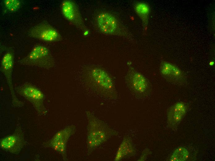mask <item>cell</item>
<instances>
[{
  "label": "cell",
  "instance_id": "cell-14",
  "mask_svg": "<svg viewBox=\"0 0 215 161\" xmlns=\"http://www.w3.org/2000/svg\"><path fill=\"white\" fill-rule=\"evenodd\" d=\"M135 11L141 19L144 28L145 30L147 24L148 16L149 12V8L146 4L139 2L135 7Z\"/></svg>",
  "mask_w": 215,
  "mask_h": 161
},
{
  "label": "cell",
  "instance_id": "cell-9",
  "mask_svg": "<svg viewBox=\"0 0 215 161\" xmlns=\"http://www.w3.org/2000/svg\"><path fill=\"white\" fill-rule=\"evenodd\" d=\"M61 9L64 17L70 22L82 26V22L75 4L70 0H64L62 3Z\"/></svg>",
  "mask_w": 215,
  "mask_h": 161
},
{
  "label": "cell",
  "instance_id": "cell-10",
  "mask_svg": "<svg viewBox=\"0 0 215 161\" xmlns=\"http://www.w3.org/2000/svg\"><path fill=\"white\" fill-rule=\"evenodd\" d=\"M129 85L135 91L144 93L148 87V83L145 77L141 73L134 70L130 71L127 76Z\"/></svg>",
  "mask_w": 215,
  "mask_h": 161
},
{
  "label": "cell",
  "instance_id": "cell-11",
  "mask_svg": "<svg viewBox=\"0 0 215 161\" xmlns=\"http://www.w3.org/2000/svg\"><path fill=\"white\" fill-rule=\"evenodd\" d=\"M161 73L164 77L173 81H178L182 79V73L179 68L169 63H162L160 68Z\"/></svg>",
  "mask_w": 215,
  "mask_h": 161
},
{
  "label": "cell",
  "instance_id": "cell-8",
  "mask_svg": "<svg viewBox=\"0 0 215 161\" xmlns=\"http://www.w3.org/2000/svg\"><path fill=\"white\" fill-rule=\"evenodd\" d=\"M14 62L13 52L12 50H10L5 53L1 60V69L6 78L12 94L14 98V93L12 78Z\"/></svg>",
  "mask_w": 215,
  "mask_h": 161
},
{
  "label": "cell",
  "instance_id": "cell-12",
  "mask_svg": "<svg viewBox=\"0 0 215 161\" xmlns=\"http://www.w3.org/2000/svg\"><path fill=\"white\" fill-rule=\"evenodd\" d=\"M186 111V106L183 103H177L172 107L169 112L168 115L169 120H172V122L174 124L178 123Z\"/></svg>",
  "mask_w": 215,
  "mask_h": 161
},
{
  "label": "cell",
  "instance_id": "cell-5",
  "mask_svg": "<svg viewBox=\"0 0 215 161\" xmlns=\"http://www.w3.org/2000/svg\"><path fill=\"white\" fill-rule=\"evenodd\" d=\"M28 35L32 37L48 42L58 41L61 39L60 34L56 29L45 23L34 26L28 31Z\"/></svg>",
  "mask_w": 215,
  "mask_h": 161
},
{
  "label": "cell",
  "instance_id": "cell-2",
  "mask_svg": "<svg viewBox=\"0 0 215 161\" xmlns=\"http://www.w3.org/2000/svg\"><path fill=\"white\" fill-rule=\"evenodd\" d=\"M18 63L23 65L48 68L53 66V60L47 48L37 45L26 56L19 60Z\"/></svg>",
  "mask_w": 215,
  "mask_h": 161
},
{
  "label": "cell",
  "instance_id": "cell-15",
  "mask_svg": "<svg viewBox=\"0 0 215 161\" xmlns=\"http://www.w3.org/2000/svg\"><path fill=\"white\" fill-rule=\"evenodd\" d=\"M188 152L183 147H181L175 150L171 156L170 161H182L185 160L188 157Z\"/></svg>",
  "mask_w": 215,
  "mask_h": 161
},
{
  "label": "cell",
  "instance_id": "cell-7",
  "mask_svg": "<svg viewBox=\"0 0 215 161\" xmlns=\"http://www.w3.org/2000/svg\"><path fill=\"white\" fill-rule=\"evenodd\" d=\"M91 75L95 82L103 93L109 94L114 93L113 82L105 71L99 68H95L92 71Z\"/></svg>",
  "mask_w": 215,
  "mask_h": 161
},
{
  "label": "cell",
  "instance_id": "cell-16",
  "mask_svg": "<svg viewBox=\"0 0 215 161\" xmlns=\"http://www.w3.org/2000/svg\"><path fill=\"white\" fill-rule=\"evenodd\" d=\"M17 140V137L15 135L7 136L1 140L0 146L4 149H11L16 145Z\"/></svg>",
  "mask_w": 215,
  "mask_h": 161
},
{
  "label": "cell",
  "instance_id": "cell-6",
  "mask_svg": "<svg viewBox=\"0 0 215 161\" xmlns=\"http://www.w3.org/2000/svg\"><path fill=\"white\" fill-rule=\"evenodd\" d=\"M75 126L70 125L57 133L52 138L50 145L54 150L65 156L66 143L71 134L74 132Z\"/></svg>",
  "mask_w": 215,
  "mask_h": 161
},
{
  "label": "cell",
  "instance_id": "cell-4",
  "mask_svg": "<svg viewBox=\"0 0 215 161\" xmlns=\"http://www.w3.org/2000/svg\"><path fill=\"white\" fill-rule=\"evenodd\" d=\"M16 89L19 94L33 104L37 111L45 112L43 103L44 96L39 89L29 83L21 85Z\"/></svg>",
  "mask_w": 215,
  "mask_h": 161
},
{
  "label": "cell",
  "instance_id": "cell-1",
  "mask_svg": "<svg viewBox=\"0 0 215 161\" xmlns=\"http://www.w3.org/2000/svg\"><path fill=\"white\" fill-rule=\"evenodd\" d=\"M87 153L91 154L112 134L113 131L88 112L87 114Z\"/></svg>",
  "mask_w": 215,
  "mask_h": 161
},
{
  "label": "cell",
  "instance_id": "cell-13",
  "mask_svg": "<svg viewBox=\"0 0 215 161\" xmlns=\"http://www.w3.org/2000/svg\"><path fill=\"white\" fill-rule=\"evenodd\" d=\"M133 151L131 141L128 138H124L118 148L115 160H120L125 156L132 154Z\"/></svg>",
  "mask_w": 215,
  "mask_h": 161
},
{
  "label": "cell",
  "instance_id": "cell-17",
  "mask_svg": "<svg viewBox=\"0 0 215 161\" xmlns=\"http://www.w3.org/2000/svg\"><path fill=\"white\" fill-rule=\"evenodd\" d=\"M4 2L6 8L11 12L17 11L21 5V2L19 0H5Z\"/></svg>",
  "mask_w": 215,
  "mask_h": 161
},
{
  "label": "cell",
  "instance_id": "cell-3",
  "mask_svg": "<svg viewBox=\"0 0 215 161\" xmlns=\"http://www.w3.org/2000/svg\"><path fill=\"white\" fill-rule=\"evenodd\" d=\"M97 23L100 30L108 35H125V31L116 17L107 12H101L97 17Z\"/></svg>",
  "mask_w": 215,
  "mask_h": 161
},
{
  "label": "cell",
  "instance_id": "cell-18",
  "mask_svg": "<svg viewBox=\"0 0 215 161\" xmlns=\"http://www.w3.org/2000/svg\"><path fill=\"white\" fill-rule=\"evenodd\" d=\"M209 64H210V65H213V64H214V62H212V61Z\"/></svg>",
  "mask_w": 215,
  "mask_h": 161
}]
</instances>
